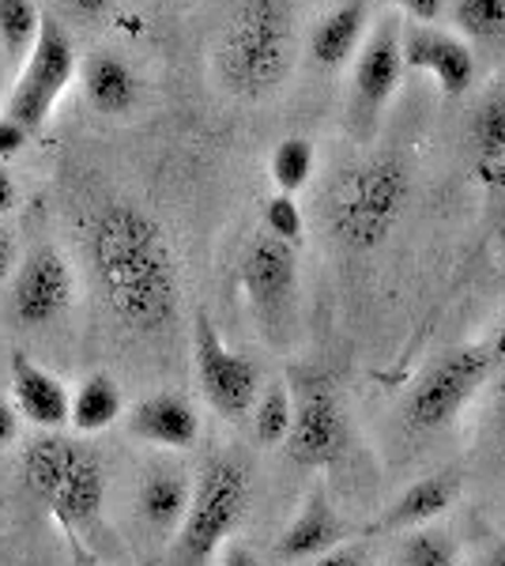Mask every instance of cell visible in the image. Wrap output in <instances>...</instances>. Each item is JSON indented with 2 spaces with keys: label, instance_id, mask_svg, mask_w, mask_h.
Listing matches in <instances>:
<instances>
[{
  "label": "cell",
  "instance_id": "obj_33",
  "mask_svg": "<svg viewBox=\"0 0 505 566\" xmlns=\"http://www.w3.org/2000/svg\"><path fill=\"white\" fill-rule=\"evenodd\" d=\"M219 566H264L261 559H256V552L250 544H242V541H231L219 552Z\"/></svg>",
  "mask_w": 505,
  "mask_h": 566
},
{
  "label": "cell",
  "instance_id": "obj_3",
  "mask_svg": "<svg viewBox=\"0 0 505 566\" xmlns=\"http://www.w3.org/2000/svg\"><path fill=\"white\" fill-rule=\"evenodd\" d=\"M23 480L64 533L87 541L103 525L106 469L91 446L69 434H39L23 450Z\"/></svg>",
  "mask_w": 505,
  "mask_h": 566
},
{
  "label": "cell",
  "instance_id": "obj_18",
  "mask_svg": "<svg viewBox=\"0 0 505 566\" xmlns=\"http://www.w3.org/2000/svg\"><path fill=\"white\" fill-rule=\"evenodd\" d=\"M76 76H80V87H84L87 106L98 109V114L122 117L140 106V76H136V69L128 65L125 57H117V53H109V50L91 53Z\"/></svg>",
  "mask_w": 505,
  "mask_h": 566
},
{
  "label": "cell",
  "instance_id": "obj_26",
  "mask_svg": "<svg viewBox=\"0 0 505 566\" xmlns=\"http://www.w3.org/2000/svg\"><path fill=\"white\" fill-rule=\"evenodd\" d=\"M42 31V8L34 0H0V45L8 61L23 65L34 39Z\"/></svg>",
  "mask_w": 505,
  "mask_h": 566
},
{
  "label": "cell",
  "instance_id": "obj_11",
  "mask_svg": "<svg viewBox=\"0 0 505 566\" xmlns=\"http://www.w3.org/2000/svg\"><path fill=\"white\" fill-rule=\"evenodd\" d=\"M403 23L400 15H381L378 27L362 39L351 69V129L370 136L381 122L385 106L400 91L403 80V50H400Z\"/></svg>",
  "mask_w": 505,
  "mask_h": 566
},
{
  "label": "cell",
  "instance_id": "obj_20",
  "mask_svg": "<svg viewBox=\"0 0 505 566\" xmlns=\"http://www.w3.org/2000/svg\"><path fill=\"white\" fill-rule=\"evenodd\" d=\"M192 499V483L181 469H170V464H159L148 476L140 480V491H136V510H140L144 525L159 536H170L186 522V510Z\"/></svg>",
  "mask_w": 505,
  "mask_h": 566
},
{
  "label": "cell",
  "instance_id": "obj_29",
  "mask_svg": "<svg viewBox=\"0 0 505 566\" xmlns=\"http://www.w3.org/2000/svg\"><path fill=\"white\" fill-rule=\"evenodd\" d=\"M298 566H370V555H366L362 544L347 541V544L333 547V552L317 555V559H309V563H298Z\"/></svg>",
  "mask_w": 505,
  "mask_h": 566
},
{
  "label": "cell",
  "instance_id": "obj_5",
  "mask_svg": "<svg viewBox=\"0 0 505 566\" xmlns=\"http://www.w3.org/2000/svg\"><path fill=\"white\" fill-rule=\"evenodd\" d=\"M250 469L238 458H211L192 483L186 522L173 533V566H208L234 541L250 510Z\"/></svg>",
  "mask_w": 505,
  "mask_h": 566
},
{
  "label": "cell",
  "instance_id": "obj_27",
  "mask_svg": "<svg viewBox=\"0 0 505 566\" xmlns=\"http://www.w3.org/2000/svg\"><path fill=\"white\" fill-rule=\"evenodd\" d=\"M453 23L475 42H498L505 34V0H456Z\"/></svg>",
  "mask_w": 505,
  "mask_h": 566
},
{
  "label": "cell",
  "instance_id": "obj_36",
  "mask_svg": "<svg viewBox=\"0 0 505 566\" xmlns=\"http://www.w3.org/2000/svg\"><path fill=\"white\" fill-rule=\"evenodd\" d=\"M15 264H20V258H15V242L8 231H0V287H4L8 280H12Z\"/></svg>",
  "mask_w": 505,
  "mask_h": 566
},
{
  "label": "cell",
  "instance_id": "obj_41",
  "mask_svg": "<svg viewBox=\"0 0 505 566\" xmlns=\"http://www.w3.org/2000/svg\"><path fill=\"white\" fill-rule=\"evenodd\" d=\"M494 234H498V242H502V250H505V208L498 212V219H494Z\"/></svg>",
  "mask_w": 505,
  "mask_h": 566
},
{
  "label": "cell",
  "instance_id": "obj_9",
  "mask_svg": "<svg viewBox=\"0 0 505 566\" xmlns=\"http://www.w3.org/2000/svg\"><path fill=\"white\" fill-rule=\"evenodd\" d=\"M287 386L291 397H295V419H291V434L283 442L287 458L309 472L333 469V464L344 461L347 442H351L347 412L339 405L333 381L314 370H298Z\"/></svg>",
  "mask_w": 505,
  "mask_h": 566
},
{
  "label": "cell",
  "instance_id": "obj_6",
  "mask_svg": "<svg viewBox=\"0 0 505 566\" xmlns=\"http://www.w3.org/2000/svg\"><path fill=\"white\" fill-rule=\"evenodd\" d=\"M494 374L491 344H461L449 348L438 359H430L408 397H403V423L415 434H434L453 423L475 400V392L486 386Z\"/></svg>",
  "mask_w": 505,
  "mask_h": 566
},
{
  "label": "cell",
  "instance_id": "obj_1",
  "mask_svg": "<svg viewBox=\"0 0 505 566\" xmlns=\"http://www.w3.org/2000/svg\"><path fill=\"white\" fill-rule=\"evenodd\" d=\"M91 280L117 325L136 336H159L178 322V261L159 219L133 200H103L84 219Z\"/></svg>",
  "mask_w": 505,
  "mask_h": 566
},
{
  "label": "cell",
  "instance_id": "obj_23",
  "mask_svg": "<svg viewBox=\"0 0 505 566\" xmlns=\"http://www.w3.org/2000/svg\"><path fill=\"white\" fill-rule=\"evenodd\" d=\"M253 438L261 446H283L291 434V419H295V397H291L287 381H272V386H261L253 408Z\"/></svg>",
  "mask_w": 505,
  "mask_h": 566
},
{
  "label": "cell",
  "instance_id": "obj_28",
  "mask_svg": "<svg viewBox=\"0 0 505 566\" xmlns=\"http://www.w3.org/2000/svg\"><path fill=\"white\" fill-rule=\"evenodd\" d=\"M261 223H264V234H269V239L291 245V250H298L302 234H306V219H302L298 200L287 197V193H272L269 200H264Z\"/></svg>",
  "mask_w": 505,
  "mask_h": 566
},
{
  "label": "cell",
  "instance_id": "obj_14",
  "mask_svg": "<svg viewBox=\"0 0 505 566\" xmlns=\"http://www.w3.org/2000/svg\"><path fill=\"white\" fill-rule=\"evenodd\" d=\"M8 378H12V408L15 416L39 427L42 434H57L69 427V397L72 389L64 386L53 370L34 363L31 355L12 352L8 359Z\"/></svg>",
  "mask_w": 505,
  "mask_h": 566
},
{
  "label": "cell",
  "instance_id": "obj_15",
  "mask_svg": "<svg viewBox=\"0 0 505 566\" xmlns=\"http://www.w3.org/2000/svg\"><path fill=\"white\" fill-rule=\"evenodd\" d=\"M347 541H351V525L336 514L333 499L317 488L302 499L298 514L291 517V525L280 533V541H275V559L298 566V563H309V559H317V555L333 552V547Z\"/></svg>",
  "mask_w": 505,
  "mask_h": 566
},
{
  "label": "cell",
  "instance_id": "obj_31",
  "mask_svg": "<svg viewBox=\"0 0 505 566\" xmlns=\"http://www.w3.org/2000/svg\"><path fill=\"white\" fill-rule=\"evenodd\" d=\"M392 8H400L403 15H411L415 23H434L442 15L445 0H389Z\"/></svg>",
  "mask_w": 505,
  "mask_h": 566
},
{
  "label": "cell",
  "instance_id": "obj_34",
  "mask_svg": "<svg viewBox=\"0 0 505 566\" xmlns=\"http://www.w3.org/2000/svg\"><path fill=\"white\" fill-rule=\"evenodd\" d=\"M64 544H69V566H103V559H98V555L91 552L84 536L64 533Z\"/></svg>",
  "mask_w": 505,
  "mask_h": 566
},
{
  "label": "cell",
  "instance_id": "obj_4",
  "mask_svg": "<svg viewBox=\"0 0 505 566\" xmlns=\"http://www.w3.org/2000/svg\"><path fill=\"white\" fill-rule=\"evenodd\" d=\"M411 200V170L397 155H378L339 178L328 200V231L351 253H374L385 245Z\"/></svg>",
  "mask_w": 505,
  "mask_h": 566
},
{
  "label": "cell",
  "instance_id": "obj_38",
  "mask_svg": "<svg viewBox=\"0 0 505 566\" xmlns=\"http://www.w3.org/2000/svg\"><path fill=\"white\" fill-rule=\"evenodd\" d=\"M494 416H498V427L505 434V370H498V386H494Z\"/></svg>",
  "mask_w": 505,
  "mask_h": 566
},
{
  "label": "cell",
  "instance_id": "obj_21",
  "mask_svg": "<svg viewBox=\"0 0 505 566\" xmlns=\"http://www.w3.org/2000/svg\"><path fill=\"white\" fill-rule=\"evenodd\" d=\"M366 27H370V4L366 0H344L339 8L325 15L314 27V39H309V53H314V65L325 72L344 69L347 61H355L358 45L366 39Z\"/></svg>",
  "mask_w": 505,
  "mask_h": 566
},
{
  "label": "cell",
  "instance_id": "obj_37",
  "mask_svg": "<svg viewBox=\"0 0 505 566\" xmlns=\"http://www.w3.org/2000/svg\"><path fill=\"white\" fill-rule=\"evenodd\" d=\"M15 205H20V186H15V178L8 175L4 163H0V216H8Z\"/></svg>",
  "mask_w": 505,
  "mask_h": 566
},
{
  "label": "cell",
  "instance_id": "obj_25",
  "mask_svg": "<svg viewBox=\"0 0 505 566\" xmlns=\"http://www.w3.org/2000/svg\"><path fill=\"white\" fill-rule=\"evenodd\" d=\"M461 563V544L442 525H422L411 533H400L397 566H456Z\"/></svg>",
  "mask_w": 505,
  "mask_h": 566
},
{
  "label": "cell",
  "instance_id": "obj_10",
  "mask_svg": "<svg viewBox=\"0 0 505 566\" xmlns=\"http://www.w3.org/2000/svg\"><path fill=\"white\" fill-rule=\"evenodd\" d=\"M192 367H197L200 392L223 419L250 416L256 392H261V367L250 355L234 352L223 340V333L208 317V310H197L192 317Z\"/></svg>",
  "mask_w": 505,
  "mask_h": 566
},
{
  "label": "cell",
  "instance_id": "obj_24",
  "mask_svg": "<svg viewBox=\"0 0 505 566\" xmlns=\"http://www.w3.org/2000/svg\"><path fill=\"white\" fill-rule=\"evenodd\" d=\"M317 170V151L306 136H287L272 148V159H269V175H272V186L275 193H287L295 197L302 189L309 186Z\"/></svg>",
  "mask_w": 505,
  "mask_h": 566
},
{
  "label": "cell",
  "instance_id": "obj_17",
  "mask_svg": "<svg viewBox=\"0 0 505 566\" xmlns=\"http://www.w3.org/2000/svg\"><path fill=\"white\" fill-rule=\"evenodd\" d=\"M461 476L453 469L445 472H434V476H422L411 483L408 491H400L397 499L385 506V514L378 522L370 525V536L374 533H411V528H422V525H434L438 517H445L449 510L456 506L461 499Z\"/></svg>",
  "mask_w": 505,
  "mask_h": 566
},
{
  "label": "cell",
  "instance_id": "obj_39",
  "mask_svg": "<svg viewBox=\"0 0 505 566\" xmlns=\"http://www.w3.org/2000/svg\"><path fill=\"white\" fill-rule=\"evenodd\" d=\"M491 355H494V370H505V322L498 328V336L491 340Z\"/></svg>",
  "mask_w": 505,
  "mask_h": 566
},
{
  "label": "cell",
  "instance_id": "obj_19",
  "mask_svg": "<svg viewBox=\"0 0 505 566\" xmlns=\"http://www.w3.org/2000/svg\"><path fill=\"white\" fill-rule=\"evenodd\" d=\"M472 155L475 170L491 189H505V76L483 91L472 109Z\"/></svg>",
  "mask_w": 505,
  "mask_h": 566
},
{
  "label": "cell",
  "instance_id": "obj_40",
  "mask_svg": "<svg viewBox=\"0 0 505 566\" xmlns=\"http://www.w3.org/2000/svg\"><path fill=\"white\" fill-rule=\"evenodd\" d=\"M483 566H505V541H498L486 552V559H483Z\"/></svg>",
  "mask_w": 505,
  "mask_h": 566
},
{
  "label": "cell",
  "instance_id": "obj_12",
  "mask_svg": "<svg viewBox=\"0 0 505 566\" xmlns=\"http://www.w3.org/2000/svg\"><path fill=\"white\" fill-rule=\"evenodd\" d=\"M76 295V276L61 250L39 245L27 253L12 283V317L23 328H45L61 322Z\"/></svg>",
  "mask_w": 505,
  "mask_h": 566
},
{
  "label": "cell",
  "instance_id": "obj_7",
  "mask_svg": "<svg viewBox=\"0 0 505 566\" xmlns=\"http://www.w3.org/2000/svg\"><path fill=\"white\" fill-rule=\"evenodd\" d=\"M238 283L250 303L264 340L283 348L298 317V250L256 234L238 261Z\"/></svg>",
  "mask_w": 505,
  "mask_h": 566
},
{
  "label": "cell",
  "instance_id": "obj_32",
  "mask_svg": "<svg viewBox=\"0 0 505 566\" xmlns=\"http://www.w3.org/2000/svg\"><path fill=\"white\" fill-rule=\"evenodd\" d=\"M61 4L72 20H98V15H106L114 8V0H61Z\"/></svg>",
  "mask_w": 505,
  "mask_h": 566
},
{
  "label": "cell",
  "instance_id": "obj_16",
  "mask_svg": "<svg viewBox=\"0 0 505 566\" xmlns=\"http://www.w3.org/2000/svg\"><path fill=\"white\" fill-rule=\"evenodd\" d=\"M125 427L136 442L170 453H186L200 442V416L181 392H151L136 400L133 412L125 416Z\"/></svg>",
  "mask_w": 505,
  "mask_h": 566
},
{
  "label": "cell",
  "instance_id": "obj_30",
  "mask_svg": "<svg viewBox=\"0 0 505 566\" xmlns=\"http://www.w3.org/2000/svg\"><path fill=\"white\" fill-rule=\"evenodd\" d=\"M27 140H31V133H27L20 122H12L8 114H0V163L20 155L27 148Z\"/></svg>",
  "mask_w": 505,
  "mask_h": 566
},
{
  "label": "cell",
  "instance_id": "obj_2",
  "mask_svg": "<svg viewBox=\"0 0 505 566\" xmlns=\"http://www.w3.org/2000/svg\"><path fill=\"white\" fill-rule=\"evenodd\" d=\"M211 65L227 95L245 103L275 95L295 65V4L238 0L215 39Z\"/></svg>",
  "mask_w": 505,
  "mask_h": 566
},
{
  "label": "cell",
  "instance_id": "obj_22",
  "mask_svg": "<svg viewBox=\"0 0 505 566\" xmlns=\"http://www.w3.org/2000/svg\"><path fill=\"white\" fill-rule=\"evenodd\" d=\"M125 416V392L114 374L95 370L72 389L69 397V427L76 434H103Z\"/></svg>",
  "mask_w": 505,
  "mask_h": 566
},
{
  "label": "cell",
  "instance_id": "obj_13",
  "mask_svg": "<svg viewBox=\"0 0 505 566\" xmlns=\"http://www.w3.org/2000/svg\"><path fill=\"white\" fill-rule=\"evenodd\" d=\"M400 50H403V69L434 76V84L445 98H464V91L475 84L472 45L449 31H438L434 23L403 27Z\"/></svg>",
  "mask_w": 505,
  "mask_h": 566
},
{
  "label": "cell",
  "instance_id": "obj_35",
  "mask_svg": "<svg viewBox=\"0 0 505 566\" xmlns=\"http://www.w3.org/2000/svg\"><path fill=\"white\" fill-rule=\"evenodd\" d=\"M15 438H20V416H15L12 400H0V450H8Z\"/></svg>",
  "mask_w": 505,
  "mask_h": 566
},
{
  "label": "cell",
  "instance_id": "obj_8",
  "mask_svg": "<svg viewBox=\"0 0 505 566\" xmlns=\"http://www.w3.org/2000/svg\"><path fill=\"white\" fill-rule=\"evenodd\" d=\"M76 72H80V61H76V45H72L69 31H64L53 15H42V31L31 45V53H27V61L20 65V80H15L12 95H8L4 114L34 136L50 122V114L64 98V91L76 84Z\"/></svg>",
  "mask_w": 505,
  "mask_h": 566
}]
</instances>
